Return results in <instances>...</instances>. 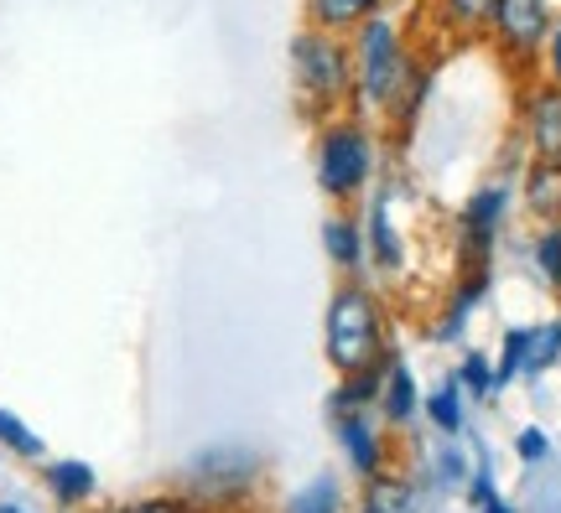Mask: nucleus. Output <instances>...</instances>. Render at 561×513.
I'll list each match as a JSON object with an SVG mask.
<instances>
[{
  "label": "nucleus",
  "instance_id": "f257e3e1",
  "mask_svg": "<svg viewBox=\"0 0 561 513\" xmlns=\"http://www.w3.org/2000/svg\"><path fill=\"white\" fill-rule=\"evenodd\" d=\"M312 182L333 208H354L375 193L380 182V136L375 119L343 109L333 119H318L312 136Z\"/></svg>",
  "mask_w": 561,
  "mask_h": 513
},
{
  "label": "nucleus",
  "instance_id": "f03ea898",
  "mask_svg": "<svg viewBox=\"0 0 561 513\" xmlns=\"http://www.w3.org/2000/svg\"><path fill=\"white\" fill-rule=\"evenodd\" d=\"M385 353H396L390 342V312H385L380 291L369 280H343L328 296L322 312V358L333 374H359L369 363H380Z\"/></svg>",
  "mask_w": 561,
  "mask_h": 513
},
{
  "label": "nucleus",
  "instance_id": "7ed1b4c3",
  "mask_svg": "<svg viewBox=\"0 0 561 513\" xmlns=\"http://www.w3.org/2000/svg\"><path fill=\"white\" fill-rule=\"evenodd\" d=\"M286 68H291V94H297L301 115L333 119L354 100V53L348 37L318 32L301 21L291 42H286Z\"/></svg>",
  "mask_w": 561,
  "mask_h": 513
},
{
  "label": "nucleus",
  "instance_id": "20e7f679",
  "mask_svg": "<svg viewBox=\"0 0 561 513\" xmlns=\"http://www.w3.org/2000/svg\"><path fill=\"white\" fill-rule=\"evenodd\" d=\"M416 26H405L396 11H380V16H369L348 37V53H354V100L348 109L364 119H385L390 109V94H396V83L405 73V58H411V47H416Z\"/></svg>",
  "mask_w": 561,
  "mask_h": 513
},
{
  "label": "nucleus",
  "instance_id": "39448f33",
  "mask_svg": "<svg viewBox=\"0 0 561 513\" xmlns=\"http://www.w3.org/2000/svg\"><path fill=\"white\" fill-rule=\"evenodd\" d=\"M265 477V456L255 446H203L187 467H182V498H193L203 513L208 509H229V503H244V498L261 488Z\"/></svg>",
  "mask_w": 561,
  "mask_h": 513
},
{
  "label": "nucleus",
  "instance_id": "423d86ee",
  "mask_svg": "<svg viewBox=\"0 0 561 513\" xmlns=\"http://www.w3.org/2000/svg\"><path fill=\"white\" fill-rule=\"evenodd\" d=\"M515 193L504 182H483L479 193H468V202L458 208V270L473 265H494V244L504 234Z\"/></svg>",
  "mask_w": 561,
  "mask_h": 513
},
{
  "label": "nucleus",
  "instance_id": "0eeeda50",
  "mask_svg": "<svg viewBox=\"0 0 561 513\" xmlns=\"http://www.w3.org/2000/svg\"><path fill=\"white\" fill-rule=\"evenodd\" d=\"M546 32H551V5H546V0H494L483 37L494 42V53H500L504 62L530 68V62L541 58Z\"/></svg>",
  "mask_w": 561,
  "mask_h": 513
},
{
  "label": "nucleus",
  "instance_id": "6e6552de",
  "mask_svg": "<svg viewBox=\"0 0 561 513\" xmlns=\"http://www.w3.org/2000/svg\"><path fill=\"white\" fill-rule=\"evenodd\" d=\"M364 249H369V270L380 280L405 276L411 244H405V229L396 223V198H390V187H380V193L364 198Z\"/></svg>",
  "mask_w": 561,
  "mask_h": 513
},
{
  "label": "nucleus",
  "instance_id": "1a4fd4ad",
  "mask_svg": "<svg viewBox=\"0 0 561 513\" xmlns=\"http://www.w3.org/2000/svg\"><path fill=\"white\" fill-rule=\"evenodd\" d=\"M333 441H339L343 462H348V473L359 477V482L390 467V446H385V435H380V425H375L369 410L333 415Z\"/></svg>",
  "mask_w": 561,
  "mask_h": 513
},
{
  "label": "nucleus",
  "instance_id": "9d476101",
  "mask_svg": "<svg viewBox=\"0 0 561 513\" xmlns=\"http://www.w3.org/2000/svg\"><path fill=\"white\" fill-rule=\"evenodd\" d=\"M525 145L536 161H561V89L557 83H530L520 94Z\"/></svg>",
  "mask_w": 561,
  "mask_h": 513
},
{
  "label": "nucleus",
  "instance_id": "9b49d317",
  "mask_svg": "<svg viewBox=\"0 0 561 513\" xmlns=\"http://www.w3.org/2000/svg\"><path fill=\"white\" fill-rule=\"evenodd\" d=\"M432 94H437V53L411 47L405 73H401V83H396V94H390V109H385L390 130H416V119H421V109L432 104Z\"/></svg>",
  "mask_w": 561,
  "mask_h": 513
},
{
  "label": "nucleus",
  "instance_id": "f8f14e48",
  "mask_svg": "<svg viewBox=\"0 0 561 513\" xmlns=\"http://www.w3.org/2000/svg\"><path fill=\"white\" fill-rule=\"evenodd\" d=\"M489 285H494V265H473V270H458L453 291H447V306L432 322V342H462L468 322L489 301Z\"/></svg>",
  "mask_w": 561,
  "mask_h": 513
},
{
  "label": "nucleus",
  "instance_id": "ddd939ff",
  "mask_svg": "<svg viewBox=\"0 0 561 513\" xmlns=\"http://www.w3.org/2000/svg\"><path fill=\"white\" fill-rule=\"evenodd\" d=\"M322 255L343 280L369 276V249H364V213L359 208H333L322 218Z\"/></svg>",
  "mask_w": 561,
  "mask_h": 513
},
{
  "label": "nucleus",
  "instance_id": "4468645a",
  "mask_svg": "<svg viewBox=\"0 0 561 513\" xmlns=\"http://www.w3.org/2000/svg\"><path fill=\"white\" fill-rule=\"evenodd\" d=\"M489 11H494V0H421V16L432 21V32L453 42L483 37L489 32Z\"/></svg>",
  "mask_w": 561,
  "mask_h": 513
},
{
  "label": "nucleus",
  "instance_id": "2eb2a0df",
  "mask_svg": "<svg viewBox=\"0 0 561 513\" xmlns=\"http://www.w3.org/2000/svg\"><path fill=\"white\" fill-rule=\"evenodd\" d=\"M380 11H396V0H301V21L318 32H333V37H354Z\"/></svg>",
  "mask_w": 561,
  "mask_h": 513
},
{
  "label": "nucleus",
  "instance_id": "dca6fc26",
  "mask_svg": "<svg viewBox=\"0 0 561 513\" xmlns=\"http://www.w3.org/2000/svg\"><path fill=\"white\" fill-rule=\"evenodd\" d=\"M354 513H421V493L405 473L385 467V473H375V477H364L359 482V503H354Z\"/></svg>",
  "mask_w": 561,
  "mask_h": 513
},
{
  "label": "nucleus",
  "instance_id": "f3484780",
  "mask_svg": "<svg viewBox=\"0 0 561 513\" xmlns=\"http://www.w3.org/2000/svg\"><path fill=\"white\" fill-rule=\"evenodd\" d=\"M401 353V348H396ZM385 353L380 363H369V369H359V374H343L333 389H328V420L333 415H348V410H375L380 405V389H385V374H390V358Z\"/></svg>",
  "mask_w": 561,
  "mask_h": 513
},
{
  "label": "nucleus",
  "instance_id": "a211bd4d",
  "mask_svg": "<svg viewBox=\"0 0 561 513\" xmlns=\"http://www.w3.org/2000/svg\"><path fill=\"white\" fill-rule=\"evenodd\" d=\"M375 410H380L385 420H390V425H401V431L421 415V384H416V369H411V363H405L401 353L390 358V374H385V389H380V405H375Z\"/></svg>",
  "mask_w": 561,
  "mask_h": 513
},
{
  "label": "nucleus",
  "instance_id": "6ab92c4d",
  "mask_svg": "<svg viewBox=\"0 0 561 513\" xmlns=\"http://www.w3.org/2000/svg\"><path fill=\"white\" fill-rule=\"evenodd\" d=\"M280 513H354V503H348V488H343L339 473H318L307 477L297 493H286Z\"/></svg>",
  "mask_w": 561,
  "mask_h": 513
},
{
  "label": "nucleus",
  "instance_id": "aec40b11",
  "mask_svg": "<svg viewBox=\"0 0 561 513\" xmlns=\"http://www.w3.org/2000/svg\"><path fill=\"white\" fill-rule=\"evenodd\" d=\"M47 488H53L62 509H83L89 498L100 493V473L89 462H79V456H58V462H47Z\"/></svg>",
  "mask_w": 561,
  "mask_h": 513
},
{
  "label": "nucleus",
  "instance_id": "412c9836",
  "mask_svg": "<svg viewBox=\"0 0 561 513\" xmlns=\"http://www.w3.org/2000/svg\"><path fill=\"white\" fill-rule=\"evenodd\" d=\"M520 198L541 223H557L561 218V161H530Z\"/></svg>",
  "mask_w": 561,
  "mask_h": 513
},
{
  "label": "nucleus",
  "instance_id": "4be33fe9",
  "mask_svg": "<svg viewBox=\"0 0 561 513\" xmlns=\"http://www.w3.org/2000/svg\"><path fill=\"white\" fill-rule=\"evenodd\" d=\"M462 405H468V395H462L458 378H442L432 395H421V415H426V425H432L437 435H453V441H458L462 425H468V410H462Z\"/></svg>",
  "mask_w": 561,
  "mask_h": 513
},
{
  "label": "nucleus",
  "instance_id": "5701e85b",
  "mask_svg": "<svg viewBox=\"0 0 561 513\" xmlns=\"http://www.w3.org/2000/svg\"><path fill=\"white\" fill-rule=\"evenodd\" d=\"M557 363H561V316H551L541 327H530V348H525L520 378H541L546 369H557Z\"/></svg>",
  "mask_w": 561,
  "mask_h": 513
},
{
  "label": "nucleus",
  "instance_id": "b1692460",
  "mask_svg": "<svg viewBox=\"0 0 561 513\" xmlns=\"http://www.w3.org/2000/svg\"><path fill=\"white\" fill-rule=\"evenodd\" d=\"M453 378L462 384V395H468V399L500 395V378H494V358L479 353V348H468V353H462V363L453 369Z\"/></svg>",
  "mask_w": 561,
  "mask_h": 513
},
{
  "label": "nucleus",
  "instance_id": "393cba45",
  "mask_svg": "<svg viewBox=\"0 0 561 513\" xmlns=\"http://www.w3.org/2000/svg\"><path fill=\"white\" fill-rule=\"evenodd\" d=\"M530 259H536V270H541L546 285H551V291H561V218H557V223H546L541 234H536Z\"/></svg>",
  "mask_w": 561,
  "mask_h": 513
},
{
  "label": "nucleus",
  "instance_id": "a878e982",
  "mask_svg": "<svg viewBox=\"0 0 561 513\" xmlns=\"http://www.w3.org/2000/svg\"><path fill=\"white\" fill-rule=\"evenodd\" d=\"M525 348H530V327H510L504 342H500V358H494V378H500V389L525 374Z\"/></svg>",
  "mask_w": 561,
  "mask_h": 513
},
{
  "label": "nucleus",
  "instance_id": "bb28decb",
  "mask_svg": "<svg viewBox=\"0 0 561 513\" xmlns=\"http://www.w3.org/2000/svg\"><path fill=\"white\" fill-rule=\"evenodd\" d=\"M0 446H5V452H16V456H26V462H37V456L47 452V446H42V435L11 410H0Z\"/></svg>",
  "mask_w": 561,
  "mask_h": 513
},
{
  "label": "nucleus",
  "instance_id": "cd10ccee",
  "mask_svg": "<svg viewBox=\"0 0 561 513\" xmlns=\"http://www.w3.org/2000/svg\"><path fill=\"white\" fill-rule=\"evenodd\" d=\"M462 488H468V503H473V513H479V509H494V503H500V477H494V462H489V452H483L479 462L468 467V482H462Z\"/></svg>",
  "mask_w": 561,
  "mask_h": 513
},
{
  "label": "nucleus",
  "instance_id": "c85d7f7f",
  "mask_svg": "<svg viewBox=\"0 0 561 513\" xmlns=\"http://www.w3.org/2000/svg\"><path fill=\"white\" fill-rule=\"evenodd\" d=\"M468 456H462V446H453V435H447V446L437 452V462H432V473H437V482H447V488H462L468 482Z\"/></svg>",
  "mask_w": 561,
  "mask_h": 513
},
{
  "label": "nucleus",
  "instance_id": "c756f323",
  "mask_svg": "<svg viewBox=\"0 0 561 513\" xmlns=\"http://www.w3.org/2000/svg\"><path fill=\"white\" fill-rule=\"evenodd\" d=\"M515 456H520L525 467H541L546 456H551V435H546L541 425H525V431L515 435Z\"/></svg>",
  "mask_w": 561,
  "mask_h": 513
},
{
  "label": "nucleus",
  "instance_id": "7c9ffc66",
  "mask_svg": "<svg viewBox=\"0 0 561 513\" xmlns=\"http://www.w3.org/2000/svg\"><path fill=\"white\" fill-rule=\"evenodd\" d=\"M125 513H203L198 503H193V498H146V503H130V509Z\"/></svg>",
  "mask_w": 561,
  "mask_h": 513
},
{
  "label": "nucleus",
  "instance_id": "2f4dec72",
  "mask_svg": "<svg viewBox=\"0 0 561 513\" xmlns=\"http://www.w3.org/2000/svg\"><path fill=\"white\" fill-rule=\"evenodd\" d=\"M541 58H546V83H557V89H561V21H551Z\"/></svg>",
  "mask_w": 561,
  "mask_h": 513
},
{
  "label": "nucleus",
  "instance_id": "473e14b6",
  "mask_svg": "<svg viewBox=\"0 0 561 513\" xmlns=\"http://www.w3.org/2000/svg\"><path fill=\"white\" fill-rule=\"evenodd\" d=\"M479 513H515V509H510V503H504V498H500V503H494V509H479Z\"/></svg>",
  "mask_w": 561,
  "mask_h": 513
},
{
  "label": "nucleus",
  "instance_id": "72a5a7b5",
  "mask_svg": "<svg viewBox=\"0 0 561 513\" xmlns=\"http://www.w3.org/2000/svg\"><path fill=\"white\" fill-rule=\"evenodd\" d=\"M0 513H26V509H16V503H0Z\"/></svg>",
  "mask_w": 561,
  "mask_h": 513
}]
</instances>
